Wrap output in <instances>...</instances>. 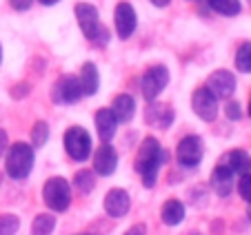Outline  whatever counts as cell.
I'll return each mask as SVG.
<instances>
[{
  "instance_id": "27",
  "label": "cell",
  "mask_w": 251,
  "mask_h": 235,
  "mask_svg": "<svg viewBox=\"0 0 251 235\" xmlns=\"http://www.w3.org/2000/svg\"><path fill=\"white\" fill-rule=\"evenodd\" d=\"M238 193H240V198L247 204L251 202V173L240 175V180H238Z\"/></svg>"
},
{
  "instance_id": "19",
  "label": "cell",
  "mask_w": 251,
  "mask_h": 235,
  "mask_svg": "<svg viewBox=\"0 0 251 235\" xmlns=\"http://www.w3.org/2000/svg\"><path fill=\"white\" fill-rule=\"evenodd\" d=\"M223 164H227L233 175H247L251 173V155L245 149H233L225 155Z\"/></svg>"
},
{
  "instance_id": "20",
  "label": "cell",
  "mask_w": 251,
  "mask_h": 235,
  "mask_svg": "<svg viewBox=\"0 0 251 235\" xmlns=\"http://www.w3.org/2000/svg\"><path fill=\"white\" fill-rule=\"evenodd\" d=\"M185 215H187L185 204H182L180 200H176V198L167 200L160 209V220L165 222L167 226H178L180 222H185Z\"/></svg>"
},
{
  "instance_id": "4",
  "label": "cell",
  "mask_w": 251,
  "mask_h": 235,
  "mask_svg": "<svg viewBox=\"0 0 251 235\" xmlns=\"http://www.w3.org/2000/svg\"><path fill=\"white\" fill-rule=\"evenodd\" d=\"M43 200L53 213H65L71 204V184L60 175H53L43 187Z\"/></svg>"
},
{
  "instance_id": "38",
  "label": "cell",
  "mask_w": 251,
  "mask_h": 235,
  "mask_svg": "<svg viewBox=\"0 0 251 235\" xmlns=\"http://www.w3.org/2000/svg\"><path fill=\"white\" fill-rule=\"evenodd\" d=\"M249 118H251V100H249Z\"/></svg>"
},
{
  "instance_id": "35",
  "label": "cell",
  "mask_w": 251,
  "mask_h": 235,
  "mask_svg": "<svg viewBox=\"0 0 251 235\" xmlns=\"http://www.w3.org/2000/svg\"><path fill=\"white\" fill-rule=\"evenodd\" d=\"M247 217L251 220V202H249V207H247Z\"/></svg>"
},
{
  "instance_id": "18",
  "label": "cell",
  "mask_w": 251,
  "mask_h": 235,
  "mask_svg": "<svg viewBox=\"0 0 251 235\" xmlns=\"http://www.w3.org/2000/svg\"><path fill=\"white\" fill-rule=\"evenodd\" d=\"M78 82H80L82 95H96L100 89V73L98 67L94 62H85L80 69V75H78Z\"/></svg>"
},
{
  "instance_id": "32",
  "label": "cell",
  "mask_w": 251,
  "mask_h": 235,
  "mask_svg": "<svg viewBox=\"0 0 251 235\" xmlns=\"http://www.w3.org/2000/svg\"><path fill=\"white\" fill-rule=\"evenodd\" d=\"M5 149H7V131L5 129H0V155H2Z\"/></svg>"
},
{
  "instance_id": "30",
  "label": "cell",
  "mask_w": 251,
  "mask_h": 235,
  "mask_svg": "<svg viewBox=\"0 0 251 235\" xmlns=\"http://www.w3.org/2000/svg\"><path fill=\"white\" fill-rule=\"evenodd\" d=\"M27 94H29V85H27V82H23V85H16L14 89H11V95H14V98H25Z\"/></svg>"
},
{
  "instance_id": "7",
  "label": "cell",
  "mask_w": 251,
  "mask_h": 235,
  "mask_svg": "<svg viewBox=\"0 0 251 235\" xmlns=\"http://www.w3.org/2000/svg\"><path fill=\"white\" fill-rule=\"evenodd\" d=\"M204 158V142L200 136H185L176 146V160L185 169H196Z\"/></svg>"
},
{
  "instance_id": "2",
  "label": "cell",
  "mask_w": 251,
  "mask_h": 235,
  "mask_svg": "<svg viewBox=\"0 0 251 235\" xmlns=\"http://www.w3.org/2000/svg\"><path fill=\"white\" fill-rule=\"evenodd\" d=\"M76 18H78V27L85 33V38L89 43L104 47L109 43V29L100 23V14L91 2H78L76 5Z\"/></svg>"
},
{
  "instance_id": "23",
  "label": "cell",
  "mask_w": 251,
  "mask_h": 235,
  "mask_svg": "<svg viewBox=\"0 0 251 235\" xmlns=\"http://www.w3.org/2000/svg\"><path fill=\"white\" fill-rule=\"evenodd\" d=\"M209 2V7H211L216 14H220V16H238L240 14V9H242V5H240V0H207Z\"/></svg>"
},
{
  "instance_id": "21",
  "label": "cell",
  "mask_w": 251,
  "mask_h": 235,
  "mask_svg": "<svg viewBox=\"0 0 251 235\" xmlns=\"http://www.w3.org/2000/svg\"><path fill=\"white\" fill-rule=\"evenodd\" d=\"M56 229V215L53 213H38L31 222V235H51Z\"/></svg>"
},
{
  "instance_id": "16",
  "label": "cell",
  "mask_w": 251,
  "mask_h": 235,
  "mask_svg": "<svg viewBox=\"0 0 251 235\" xmlns=\"http://www.w3.org/2000/svg\"><path fill=\"white\" fill-rule=\"evenodd\" d=\"M145 122L151 124V127H158V129H169L171 122H174V109H171L169 104L151 102L145 109Z\"/></svg>"
},
{
  "instance_id": "15",
  "label": "cell",
  "mask_w": 251,
  "mask_h": 235,
  "mask_svg": "<svg viewBox=\"0 0 251 235\" xmlns=\"http://www.w3.org/2000/svg\"><path fill=\"white\" fill-rule=\"evenodd\" d=\"M96 131H98V138L102 140V144H109L111 140H114L116 131H118V120L114 118V113H111V109H98L96 111Z\"/></svg>"
},
{
  "instance_id": "34",
  "label": "cell",
  "mask_w": 251,
  "mask_h": 235,
  "mask_svg": "<svg viewBox=\"0 0 251 235\" xmlns=\"http://www.w3.org/2000/svg\"><path fill=\"white\" fill-rule=\"evenodd\" d=\"M40 5H45V7H51V5H58L60 0H38Z\"/></svg>"
},
{
  "instance_id": "10",
  "label": "cell",
  "mask_w": 251,
  "mask_h": 235,
  "mask_svg": "<svg viewBox=\"0 0 251 235\" xmlns=\"http://www.w3.org/2000/svg\"><path fill=\"white\" fill-rule=\"evenodd\" d=\"M191 109L204 122H213L218 118V100L209 94L207 87H200L191 94Z\"/></svg>"
},
{
  "instance_id": "25",
  "label": "cell",
  "mask_w": 251,
  "mask_h": 235,
  "mask_svg": "<svg viewBox=\"0 0 251 235\" xmlns=\"http://www.w3.org/2000/svg\"><path fill=\"white\" fill-rule=\"evenodd\" d=\"M236 69L251 73V43H242L236 51Z\"/></svg>"
},
{
  "instance_id": "37",
  "label": "cell",
  "mask_w": 251,
  "mask_h": 235,
  "mask_svg": "<svg viewBox=\"0 0 251 235\" xmlns=\"http://www.w3.org/2000/svg\"><path fill=\"white\" fill-rule=\"evenodd\" d=\"M74 235H91V233H74Z\"/></svg>"
},
{
  "instance_id": "33",
  "label": "cell",
  "mask_w": 251,
  "mask_h": 235,
  "mask_svg": "<svg viewBox=\"0 0 251 235\" xmlns=\"http://www.w3.org/2000/svg\"><path fill=\"white\" fill-rule=\"evenodd\" d=\"M149 2H151L153 7H167L171 2V0H149Z\"/></svg>"
},
{
  "instance_id": "28",
  "label": "cell",
  "mask_w": 251,
  "mask_h": 235,
  "mask_svg": "<svg viewBox=\"0 0 251 235\" xmlns=\"http://www.w3.org/2000/svg\"><path fill=\"white\" fill-rule=\"evenodd\" d=\"M225 113H227L229 120H240V118H242L240 102H236V100H229V102L225 104Z\"/></svg>"
},
{
  "instance_id": "31",
  "label": "cell",
  "mask_w": 251,
  "mask_h": 235,
  "mask_svg": "<svg viewBox=\"0 0 251 235\" xmlns=\"http://www.w3.org/2000/svg\"><path fill=\"white\" fill-rule=\"evenodd\" d=\"M123 235H147V226L145 224H133L131 229H127V233Z\"/></svg>"
},
{
  "instance_id": "29",
  "label": "cell",
  "mask_w": 251,
  "mask_h": 235,
  "mask_svg": "<svg viewBox=\"0 0 251 235\" xmlns=\"http://www.w3.org/2000/svg\"><path fill=\"white\" fill-rule=\"evenodd\" d=\"M33 2H36V0H9L11 9H16V11H27V9H31Z\"/></svg>"
},
{
  "instance_id": "8",
  "label": "cell",
  "mask_w": 251,
  "mask_h": 235,
  "mask_svg": "<svg viewBox=\"0 0 251 235\" xmlns=\"http://www.w3.org/2000/svg\"><path fill=\"white\" fill-rule=\"evenodd\" d=\"M236 87H238L236 75L227 69L213 71L207 78V89L216 100H229L233 95V91H236Z\"/></svg>"
},
{
  "instance_id": "12",
  "label": "cell",
  "mask_w": 251,
  "mask_h": 235,
  "mask_svg": "<svg viewBox=\"0 0 251 235\" xmlns=\"http://www.w3.org/2000/svg\"><path fill=\"white\" fill-rule=\"evenodd\" d=\"M102 207L104 213L109 217H125L131 209V195H129L125 188H109L104 193V200H102Z\"/></svg>"
},
{
  "instance_id": "9",
  "label": "cell",
  "mask_w": 251,
  "mask_h": 235,
  "mask_svg": "<svg viewBox=\"0 0 251 235\" xmlns=\"http://www.w3.org/2000/svg\"><path fill=\"white\" fill-rule=\"evenodd\" d=\"M82 98V89L76 75H62L51 87V100L56 104H74Z\"/></svg>"
},
{
  "instance_id": "24",
  "label": "cell",
  "mask_w": 251,
  "mask_h": 235,
  "mask_svg": "<svg viewBox=\"0 0 251 235\" xmlns=\"http://www.w3.org/2000/svg\"><path fill=\"white\" fill-rule=\"evenodd\" d=\"M49 140V124L45 120H38V122H33L31 127V146L33 149H43Z\"/></svg>"
},
{
  "instance_id": "39",
  "label": "cell",
  "mask_w": 251,
  "mask_h": 235,
  "mask_svg": "<svg viewBox=\"0 0 251 235\" xmlns=\"http://www.w3.org/2000/svg\"><path fill=\"white\" fill-rule=\"evenodd\" d=\"M249 5H251V0H249Z\"/></svg>"
},
{
  "instance_id": "1",
  "label": "cell",
  "mask_w": 251,
  "mask_h": 235,
  "mask_svg": "<svg viewBox=\"0 0 251 235\" xmlns=\"http://www.w3.org/2000/svg\"><path fill=\"white\" fill-rule=\"evenodd\" d=\"M167 162V151L160 146V142L153 136H147L140 142L136 153V160H133V169L140 175L142 187L145 188H153L158 180V171L160 166Z\"/></svg>"
},
{
  "instance_id": "3",
  "label": "cell",
  "mask_w": 251,
  "mask_h": 235,
  "mask_svg": "<svg viewBox=\"0 0 251 235\" xmlns=\"http://www.w3.org/2000/svg\"><path fill=\"white\" fill-rule=\"evenodd\" d=\"M33 162H36V149L27 142H14L5 155V171L11 180H25L31 173Z\"/></svg>"
},
{
  "instance_id": "6",
  "label": "cell",
  "mask_w": 251,
  "mask_h": 235,
  "mask_svg": "<svg viewBox=\"0 0 251 235\" xmlns=\"http://www.w3.org/2000/svg\"><path fill=\"white\" fill-rule=\"evenodd\" d=\"M167 85H169V69H167L165 65H153L142 75L140 91L147 102H156V98L165 91Z\"/></svg>"
},
{
  "instance_id": "5",
  "label": "cell",
  "mask_w": 251,
  "mask_h": 235,
  "mask_svg": "<svg viewBox=\"0 0 251 235\" xmlns=\"http://www.w3.org/2000/svg\"><path fill=\"white\" fill-rule=\"evenodd\" d=\"M62 144H65V151L74 162H85L91 158V136L85 127H69L65 131V138H62Z\"/></svg>"
},
{
  "instance_id": "13",
  "label": "cell",
  "mask_w": 251,
  "mask_h": 235,
  "mask_svg": "<svg viewBox=\"0 0 251 235\" xmlns=\"http://www.w3.org/2000/svg\"><path fill=\"white\" fill-rule=\"evenodd\" d=\"M116 169H118V151L111 144H100L94 151V173L109 178L116 173Z\"/></svg>"
},
{
  "instance_id": "22",
  "label": "cell",
  "mask_w": 251,
  "mask_h": 235,
  "mask_svg": "<svg viewBox=\"0 0 251 235\" xmlns=\"http://www.w3.org/2000/svg\"><path fill=\"white\" fill-rule=\"evenodd\" d=\"M74 188H76L80 195H89L96 188V173L91 169H80L74 175Z\"/></svg>"
},
{
  "instance_id": "14",
  "label": "cell",
  "mask_w": 251,
  "mask_h": 235,
  "mask_svg": "<svg viewBox=\"0 0 251 235\" xmlns=\"http://www.w3.org/2000/svg\"><path fill=\"white\" fill-rule=\"evenodd\" d=\"M233 180L236 178H233L231 169L227 164H218L211 171V175H209V187L213 188V193L218 198H227L233 191Z\"/></svg>"
},
{
  "instance_id": "26",
  "label": "cell",
  "mask_w": 251,
  "mask_h": 235,
  "mask_svg": "<svg viewBox=\"0 0 251 235\" xmlns=\"http://www.w3.org/2000/svg\"><path fill=\"white\" fill-rule=\"evenodd\" d=\"M20 231V217L14 213L0 215V235H16Z\"/></svg>"
},
{
  "instance_id": "36",
  "label": "cell",
  "mask_w": 251,
  "mask_h": 235,
  "mask_svg": "<svg viewBox=\"0 0 251 235\" xmlns=\"http://www.w3.org/2000/svg\"><path fill=\"white\" fill-rule=\"evenodd\" d=\"M0 62H2V45H0Z\"/></svg>"
},
{
  "instance_id": "17",
  "label": "cell",
  "mask_w": 251,
  "mask_h": 235,
  "mask_svg": "<svg viewBox=\"0 0 251 235\" xmlns=\"http://www.w3.org/2000/svg\"><path fill=\"white\" fill-rule=\"evenodd\" d=\"M111 113L120 122H131V118L136 116V98L131 94H118L111 102Z\"/></svg>"
},
{
  "instance_id": "11",
  "label": "cell",
  "mask_w": 251,
  "mask_h": 235,
  "mask_svg": "<svg viewBox=\"0 0 251 235\" xmlns=\"http://www.w3.org/2000/svg\"><path fill=\"white\" fill-rule=\"evenodd\" d=\"M114 23H116V33H118V38H123V40L131 38L138 27V16H136L133 5H129V2H118L116 11H114Z\"/></svg>"
}]
</instances>
